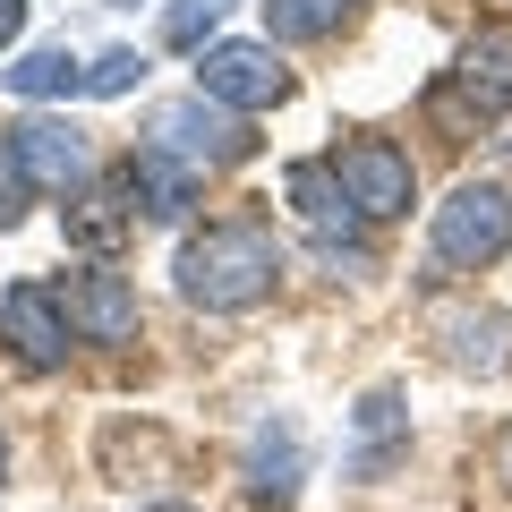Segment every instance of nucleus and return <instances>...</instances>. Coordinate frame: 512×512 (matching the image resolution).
Here are the masks:
<instances>
[{
	"mask_svg": "<svg viewBox=\"0 0 512 512\" xmlns=\"http://www.w3.org/2000/svg\"><path fill=\"white\" fill-rule=\"evenodd\" d=\"M180 299L188 308H205V316H239V308H256V299H274V282H282V231L265 214H222V222H205V231H188L180 239Z\"/></svg>",
	"mask_w": 512,
	"mask_h": 512,
	"instance_id": "nucleus-1",
	"label": "nucleus"
},
{
	"mask_svg": "<svg viewBox=\"0 0 512 512\" xmlns=\"http://www.w3.org/2000/svg\"><path fill=\"white\" fill-rule=\"evenodd\" d=\"M504 248H512V188L504 180H461L436 205V222H427L436 274H487Z\"/></svg>",
	"mask_w": 512,
	"mask_h": 512,
	"instance_id": "nucleus-2",
	"label": "nucleus"
},
{
	"mask_svg": "<svg viewBox=\"0 0 512 512\" xmlns=\"http://www.w3.org/2000/svg\"><path fill=\"white\" fill-rule=\"evenodd\" d=\"M427 111H436V128H487L512 111V26H487V35L461 43V60L436 77V94H427Z\"/></svg>",
	"mask_w": 512,
	"mask_h": 512,
	"instance_id": "nucleus-3",
	"label": "nucleus"
},
{
	"mask_svg": "<svg viewBox=\"0 0 512 512\" xmlns=\"http://www.w3.org/2000/svg\"><path fill=\"white\" fill-rule=\"evenodd\" d=\"M146 146L180 154V163H197V171H222V163H248L256 154V120L248 111H222L214 94H180V103L146 111Z\"/></svg>",
	"mask_w": 512,
	"mask_h": 512,
	"instance_id": "nucleus-4",
	"label": "nucleus"
},
{
	"mask_svg": "<svg viewBox=\"0 0 512 512\" xmlns=\"http://www.w3.org/2000/svg\"><path fill=\"white\" fill-rule=\"evenodd\" d=\"M197 94H214L222 111H274L282 94H291V69H282L274 43H205L197 60Z\"/></svg>",
	"mask_w": 512,
	"mask_h": 512,
	"instance_id": "nucleus-5",
	"label": "nucleus"
},
{
	"mask_svg": "<svg viewBox=\"0 0 512 512\" xmlns=\"http://www.w3.org/2000/svg\"><path fill=\"white\" fill-rule=\"evenodd\" d=\"M325 163H333V180L350 188V205H359L367 222L410 214V197H419V171H410V154H402V146H384V137H342Z\"/></svg>",
	"mask_w": 512,
	"mask_h": 512,
	"instance_id": "nucleus-6",
	"label": "nucleus"
},
{
	"mask_svg": "<svg viewBox=\"0 0 512 512\" xmlns=\"http://www.w3.org/2000/svg\"><path fill=\"white\" fill-rule=\"evenodd\" d=\"M52 299H60V316L77 325V342H137V291H128L120 274H103V265L60 274Z\"/></svg>",
	"mask_w": 512,
	"mask_h": 512,
	"instance_id": "nucleus-7",
	"label": "nucleus"
},
{
	"mask_svg": "<svg viewBox=\"0 0 512 512\" xmlns=\"http://www.w3.org/2000/svg\"><path fill=\"white\" fill-rule=\"evenodd\" d=\"M410 461V410L393 384H376V393H359V410H350V453L342 470L350 478H393Z\"/></svg>",
	"mask_w": 512,
	"mask_h": 512,
	"instance_id": "nucleus-8",
	"label": "nucleus"
},
{
	"mask_svg": "<svg viewBox=\"0 0 512 512\" xmlns=\"http://www.w3.org/2000/svg\"><path fill=\"white\" fill-rule=\"evenodd\" d=\"M0 333L18 342L26 367H69V342H77V325L60 316L52 282H18V291H0Z\"/></svg>",
	"mask_w": 512,
	"mask_h": 512,
	"instance_id": "nucleus-9",
	"label": "nucleus"
},
{
	"mask_svg": "<svg viewBox=\"0 0 512 512\" xmlns=\"http://www.w3.org/2000/svg\"><path fill=\"white\" fill-rule=\"evenodd\" d=\"M120 180H128V205L146 222H188V205L205 197V171L180 163V154H163V146H137Z\"/></svg>",
	"mask_w": 512,
	"mask_h": 512,
	"instance_id": "nucleus-10",
	"label": "nucleus"
},
{
	"mask_svg": "<svg viewBox=\"0 0 512 512\" xmlns=\"http://www.w3.org/2000/svg\"><path fill=\"white\" fill-rule=\"evenodd\" d=\"M9 137H18L26 180H35L43 197H69V188L86 180V128H69V120H18Z\"/></svg>",
	"mask_w": 512,
	"mask_h": 512,
	"instance_id": "nucleus-11",
	"label": "nucleus"
},
{
	"mask_svg": "<svg viewBox=\"0 0 512 512\" xmlns=\"http://www.w3.org/2000/svg\"><path fill=\"white\" fill-rule=\"evenodd\" d=\"M282 188H291V205H299V222L316 231V248H342L350 231H359V205H350V188L333 180V163H291L282 171Z\"/></svg>",
	"mask_w": 512,
	"mask_h": 512,
	"instance_id": "nucleus-12",
	"label": "nucleus"
},
{
	"mask_svg": "<svg viewBox=\"0 0 512 512\" xmlns=\"http://www.w3.org/2000/svg\"><path fill=\"white\" fill-rule=\"evenodd\" d=\"M299 478H308V444H299V427L291 419H265L256 444H248V487L265 495V504H291Z\"/></svg>",
	"mask_w": 512,
	"mask_h": 512,
	"instance_id": "nucleus-13",
	"label": "nucleus"
},
{
	"mask_svg": "<svg viewBox=\"0 0 512 512\" xmlns=\"http://www.w3.org/2000/svg\"><path fill=\"white\" fill-rule=\"evenodd\" d=\"M359 18V0H265V43H325Z\"/></svg>",
	"mask_w": 512,
	"mask_h": 512,
	"instance_id": "nucleus-14",
	"label": "nucleus"
},
{
	"mask_svg": "<svg viewBox=\"0 0 512 512\" xmlns=\"http://www.w3.org/2000/svg\"><path fill=\"white\" fill-rule=\"evenodd\" d=\"M0 86L26 94V103H69V94H86V69H77L69 52H18L0 69Z\"/></svg>",
	"mask_w": 512,
	"mask_h": 512,
	"instance_id": "nucleus-15",
	"label": "nucleus"
},
{
	"mask_svg": "<svg viewBox=\"0 0 512 512\" xmlns=\"http://www.w3.org/2000/svg\"><path fill=\"white\" fill-rule=\"evenodd\" d=\"M128 222H137V205H128V180H103V188H86V197L69 205V231L86 239V248H111Z\"/></svg>",
	"mask_w": 512,
	"mask_h": 512,
	"instance_id": "nucleus-16",
	"label": "nucleus"
},
{
	"mask_svg": "<svg viewBox=\"0 0 512 512\" xmlns=\"http://www.w3.org/2000/svg\"><path fill=\"white\" fill-rule=\"evenodd\" d=\"M444 350H453V367H495V359H504V316H495V308L444 316Z\"/></svg>",
	"mask_w": 512,
	"mask_h": 512,
	"instance_id": "nucleus-17",
	"label": "nucleus"
},
{
	"mask_svg": "<svg viewBox=\"0 0 512 512\" xmlns=\"http://www.w3.org/2000/svg\"><path fill=\"white\" fill-rule=\"evenodd\" d=\"M43 188L26 180V154H18V137H9V128H0V231H18L26 222V205H35Z\"/></svg>",
	"mask_w": 512,
	"mask_h": 512,
	"instance_id": "nucleus-18",
	"label": "nucleus"
},
{
	"mask_svg": "<svg viewBox=\"0 0 512 512\" xmlns=\"http://www.w3.org/2000/svg\"><path fill=\"white\" fill-rule=\"evenodd\" d=\"M137 86H146V52H128V43L86 69V94H137Z\"/></svg>",
	"mask_w": 512,
	"mask_h": 512,
	"instance_id": "nucleus-19",
	"label": "nucleus"
},
{
	"mask_svg": "<svg viewBox=\"0 0 512 512\" xmlns=\"http://www.w3.org/2000/svg\"><path fill=\"white\" fill-rule=\"evenodd\" d=\"M222 9H231V0H180V9L163 18V43H180V52H197V43H205V26H214Z\"/></svg>",
	"mask_w": 512,
	"mask_h": 512,
	"instance_id": "nucleus-20",
	"label": "nucleus"
},
{
	"mask_svg": "<svg viewBox=\"0 0 512 512\" xmlns=\"http://www.w3.org/2000/svg\"><path fill=\"white\" fill-rule=\"evenodd\" d=\"M18 35H26V0H0V52H9Z\"/></svg>",
	"mask_w": 512,
	"mask_h": 512,
	"instance_id": "nucleus-21",
	"label": "nucleus"
},
{
	"mask_svg": "<svg viewBox=\"0 0 512 512\" xmlns=\"http://www.w3.org/2000/svg\"><path fill=\"white\" fill-rule=\"evenodd\" d=\"M487 461H495V478H504V487H512V427H504V436H495V453H487Z\"/></svg>",
	"mask_w": 512,
	"mask_h": 512,
	"instance_id": "nucleus-22",
	"label": "nucleus"
},
{
	"mask_svg": "<svg viewBox=\"0 0 512 512\" xmlns=\"http://www.w3.org/2000/svg\"><path fill=\"white\" fill-rule=\"evenodd\" d=\"M0 487H9V436H0Z\"/></svg>",
	"mask_w": 512,
	"mask_h": 512,
	"instance_id": "nucleus-23",
	"label": "nucleus"
},
{
	"mask_svg": "<svg viewBox=\"0 0 512 512\" xmlns=\"http://www.w3.org/2000/svg\"><path fill=\"white\" fill-rule=\"evenodd\" d=\"M146 512H197V504H146Z\"/></svg>",
	"mask_w": 512,
	"mask_h": 512,
	"instance_id": "nucleus-24",
	"label": "nucleus"
},
{
	"mask_svg": "<svg viewBox=\"0 0 512 512\" xmlns=\"http://www.w3.org/2000/svg\"><path fill=\"white\" fill-rule=\"evenodd\" d=\"M120 9H137V0H120Z\"/></svg>",
	"mask_w": 512,
	"mask_h": 512,
	"instance_id": "nucleus-25",
	"label": "nucleus"
}]
</instances>
